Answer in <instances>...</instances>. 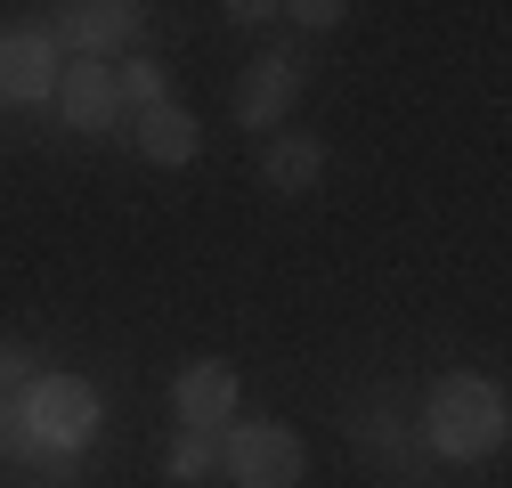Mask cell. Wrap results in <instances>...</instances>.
<instances>
[{"label":"cell","instance_id":"1","mask_svg":"<svg viewBox=\"0 0 512 488\" xmlns=\"http://www.w3.org/2000/svg\"><path fill=\"white\" fill-rule=\"evenodd\" d=\"M423 432L447 464H480L504 448V391L488 375H439L431 407H423Z\"/></svg>","mask_w":512,"mask_h":488},{"label":"cell","instance_id":"2","mask_svg":"<svg viewBox=\"0 0 512 488\" xmlns=\"http://www.w3.org/2000/svg\"><path fill=\"white\" fill-rule=\"evenodd\" d=\"M17 423H25V440L49 448V456H66L98 432V391L82 375H33L25 399H17Z\"/></svg>","mask_w":512,"mask_h":488},{"label":"cell","instance_id":"3","mask_svg":"<svg viewBox=\"0 0 512 488\" xmlns=\"http://www.w3.org/2000/svg\"><path fill=\"white\" fill-rule=\"evenodd\" d=\"M220 472L236 488H301L309 472V448L293 423H228V440H220Z\"/></svg>","mask_w":512,"mask_h":488},{"label":"cell","instance_id":"4","mask_svg":"<svg viewBox=\"0 0 512 488\" xmlns=\"http://www.w3.org/2000/svg\"><path fill=\"white\" fill-rule=\"evenodd\" d=\"M171 415H179V432H220V423L236 415V366H220V358L179 366V383H171Z\"/></svg>","mask_w":512,"mask_h":488},{"label":"cell","instance_id":"5","mask_svg":"<svg viewBox=\"0 0 512 488\" xmlns=\"http://www.w3.org/2000/svg\"><path fill=\"white\" fill-rule=\"evenodd\" d=\"M57 41L49 33H9L0 41V98L9 106H41V98H57Z\"/></svg>","mask_w":512,"mask_h":488},{"label":"cell","instance_id":"6","mask_svg":"<svg viewBox=\"0 0 512 488\" xmlns=\"http://www.w3.org/2000/svg\"><path fill=\"white\" fill-rule=\"evenodd\" d=\"M293 98H301L293 57H252L244 82H236V122H244V131H277V122L293 114Z\"/></svg>","mask_w":512,"mask_h":488},{"label":"cell","instance_id":"7","mask_svg":"<svg viewBox=\"0 0 512 488\" xmlns=\"http://www.w3.org/2000/svg\"><path fill=\"white\" fill-rule=\"evenodd\" d=\"M57 33L74 41V57L106 66V49H131V41H139V9H131V0H82V9H66Z\"/></svg>","mask_w":512,"mask_h":488},{"label":"cell","instance_id":"8","mask_svg":"<svg viewBox=\"0 0 512 488\" xmlns=\"http://www.w3.org/2000/svg\"><path fill=\"white\" fill-rule=\"evenodd\" d=\"M57 98H66L74 131H114L122 122V90H114L106 66H90V57H74V74H57Z\"/></svg>","mask_w":512,"mask_h":488},{"label":"cell","instance_id":"9","mask_svg":"<svg viewBox=\"0 0 512 488\" xmlns=\"http://www.w3.org/2000/svg\"><path fill=\"white\" fill-rule=\"evenodd\" d=\"M196 147H204V122L187 114V106H147L139 114V155L155 163V171H179V163H196Z\"/></svg>","mask_w":512,"mask_h":488},{"label":"cell","instance_id":"10","mask_svg":"<svg viewBox=\"0 0 512 488\" xmlns=\"http://www.w3.org/2000/svg\"><path fill=\"white\" fill-rule=\"evenodd\" d=\"M261 179H269L277 196H309L317 179H326V147H317L309 131H277L261 147Z\"/></svg>","mask_w":512,"mask_h":488},{"label":"cell","instance_id":"11","mask_svg":"<svg viewBox=\"0 0 512 488\" xmlns=\"http://www.w3.org/2000/svg\"><path fill=\"white\" fill-rule=\"evenodd\" d=\"M163 472H171L179 488L212 480V472H220V440H212V432H179V440H171V464H163Z\"/></svg>","mask_w":512,"mask_h":488},{"label":"cell","instance_id":"12","mask_svg":"<svg viewBox=\"0 0 512 488\" xmlns=\"http://www.w3.org/2000/svg\"><path fill=\"white\" fill-rule=\"evenodd\" d=\"M114 90H122V106H163V66H155V57H131V66H122L114 74Z\"/></svg>","mask_w":512,"mask_h":488},{"label":"cell","instance_id":"13","mask_svg":"<svg viewBox=\"0 0 512 488\" xmlns=\"http://www.w3.org/2000/svg\"><path fill=\"white\" fill-rule=\"evenodd\" d=\"M277 17H293V25H309V33H326V25H342L350 9H342V0H301V9H277Z\"/></svg>","mask_w":512,"mask_h":488},{"label":"cell","instance_id":"14","mask_svg":"<svg viewBox=\"0 0 512 488\" xmlns=\"http://www.w3.org/2000/svg\"><path fill=\"white\" fill-rule=\"evenodd\" d=\"M277 9H261V0H228V25H269Z\"/></svg>","mask_w":512,"mask_h":488}]
</instances>
